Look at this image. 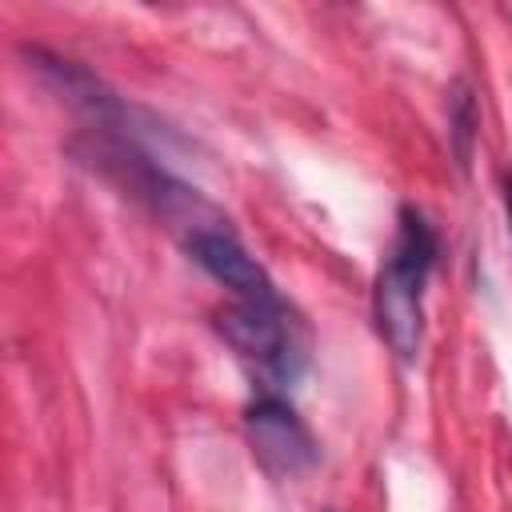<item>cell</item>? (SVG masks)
<instances>
[{"label": "cell", "instance_id": "1", "mask_svg": "<svg viewBox=\"0 0 512 512\" xmlns=\"http://www.w3.org/2000/svg\"><path fill=\"white\" fill-rule=\"evenodd\" d=\"M436 256H440V240H436L432 224L424 220L420 208L404 204L396 212V236H392V248L384 256V264L376 272V288H372L376 332L404 364H412L420 356L424 288L436 268Z\"/></svg>", "mask_w": 512, "mask_h": 512}, {"label": "cell", "instance_id": "2", "mask_svg": "<svg viewBox=\"0 0 512 512\" xmlns=\"http://www.w3.org/2000/svg\"><path fill=\"white\" fill-rule=\"evenodd\" d=\"M216 332L264 380V392L292 388L308 368V328L280 292L232 300L216 312Z\"/></svg>", "mask_w": 512, "mask_h": 512}, {"label": "cell", "instance_id": "3", "mask_svg": "<svg viewBox=\"0 0 512 512\" xmlns=\"http://www.w3.org/2000/svg\"><path fill=\"white\" fill-rule=\"evenodd\" d=\"M244 436L252 444V456L272 476H300L316 464L320 448L300 420V412L280 392H260L244 408Z\"/></svg>", "mask_w": 512, "mask_h": 512}, {"label": "cell", "instance_id": "4", "mask_svg": "<svg viewBox=\"0 0 512 512\" xmlns=\"http://www.w3.org/2000/svg\"><path fill=\"white\" fill-rule=\"evenodd\" d=\"M184 252L224 288L236 292V300H256V296H272L276 284L272 276L260 268V260L240 244V236L224 224H212V228H200L184 240Z\"/></svg>", "mask_w": 512, "mask_h": 512}, {"label": "cell", "instance_id": "5", "mask_svg": "<svg viewBox=\"0 0 512 512\" xmlns=\"http://www.w3.org/2000/svg\"><path fill=\"white\" fill-rule=\"evenodd\" d=\"M448 128H452V144H456V160L468 164V152H472V136H476V100L472 92L460 84L448 100Z\"/></svg>", "mask_w": 512, "mask_h": 512}, {"label": "cell", "instance_id": "6", "mask_svg": "<svg viewBox=\"0 0 512 512\" xmlns=\"http://www.w3.org/2000/svg\"><path fill=\"white\" fill-rule=\"evenodd\" d=\"M504 212H508V236H512V168L504 172Z\"/></svg>", "mask_w": 512, "mask_h": 512}]
</instances>
